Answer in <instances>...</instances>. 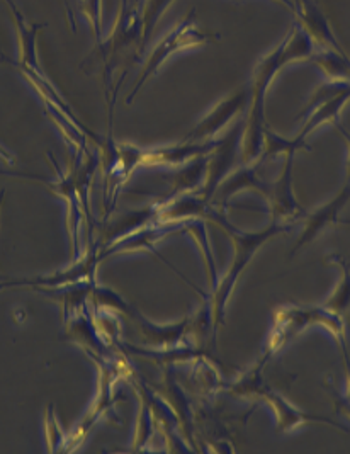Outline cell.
<instances>
[{"mask_svg":"<svg viewBox=\"0 0 350 454\" xmlns=\"http://www.w3.org/2000/svg\"><path fill=\"white\" fill-rule=\"evenodd\" d=\"M0 159L5 162V166H14V157L7 153V150H4L2 146H0Z\"/></svg>","mask_w":350,"mask_h":454,"instance_id":"4316f807","label":"cell"},{"mask_svg":"<svg viewBox=\"0 0 350 454\" xmlns=\"http://www.w3.org/2000/svg\"><path fill=\"white\" fill-rule=\"evenodd\" d=\"M207 218L211 222H214L222 230H225L233 244V259L231 264L227 270V274L218 281V285H214V293L209 298L211 301V310H213V329L218 331V325L223 322L225 318V311H227L228 300L235 289V285L238 283L240 274L247 269L248 264L252 262L253 255L259 252V248L262 247L270 239H274L276 235L283 233L291 228L286 223H279V222H272L262 230L257 231H244L238 230L235 225H231L228 222L227 215L216 207H211Z\"/></svg>","mask_w":350,"mask_h":454,"instance_id":"6da1fadb","label":"cell"},{"mask_svg":"<svg viewBox=\"0 0 350 454\" xmlns=\"http://www.w3.org/2000/svg\"><path fill=\"white\" fill-rule=\"evenodd\" d=\"M350 101V82H335L327 81L320 85L309 104L303 109L299 118H307L299 131V137L308 138L309 133L318 129L323 124H333L340 121V114Z\"/></svg>","mask_w":350,"mask_h":454,"instance_id":"8992f818","label":"cell"},{"mask_svg":"<svg viewBox=\"0 0 350 454\" xmlns=\"http://www.w3.org/2000/svg\"><path fill=\"white\" fill-rule=\"evenodd\" d=\"M244 129H245V120L240 118L229 128V131L225 137L216 140L214 148L207 153L206 181L201 189V192L207 201L213 200L222 181L227 177L233 166L237 164V159L242 153Z\"/></svg>","mask_w":350,"mask_h":454,"instance_id":"52a82bcc","label":"cell"},{"mask_svg":"<svg viewBox=\"0 0 350 454\" xmlns=\"http://www.w3.org/2000/svg\"><path fill=\"white\" fill-rule=\"evenodd\" d=\"M81 11L92 26L96 40L103 43V0H81Z\"/></svg>","mask_w":350,"mask_h":454,"instance_id":"603a6c76","label":"cell"},{"mask_svg":"<svg viewBox=\"0 0 350 454\" xmlns=\"http://www.w3.org/2000/svg\"><path fill=\"white\" fill-rule=\"evenodd\" d=\"M211 40H213V36L207 35L206 31H203L201 26L198 24L196 9L187 12L186 18L179 22L170 33H167L164 38L155 44V48L148 53V57H146L144 63V68H142V72L136 79V83H135V87L131 89V92L126 99L128 104L133 101V98L138 94V90L159 72V68L174 53L189 50V48H196V46H203Z\"/></svg>","mask_w":350,"mask_h":454,"instance_id":"277c9868","label":"cell"},{"mask_svg":"<svg viewBox=\"0 0 350 454\" xmlns=\"http://www.w3.org/2000/svg\"><path fill=\"white\" fill-rule=\"evenodd\" d=\"M183 230V225L179 223H152L148 227L136 230L133 233H129L128 237H124L121 240H118L116 244H113L111 247L104 248L99 254V257L104 259L107 255H116V254H128V252H138V250H150L155 252V247L160 240H164L165 237H168L170 233ZM157 254V252H155ZM159 255V254H157Z\"/></svg>","mask_w":350,"mask_h":454,"instance_id":"2e32d148","label":"cell"},{"mask_svg":"<svg viewBox=\"0 0 350 454\" xmlns=\"http://www.w3.org/2000/svg\"><path fill=\"white\" fill-rule=\"evenodd\" d=\"M333 398H335V405H337L338 413H342L346 419L350 420V402H347L344 396H338L335 390H333Z\"/></svg>","mask_w":350,"mask_h":454,"instance_id":"d4e9b609","label":"cell"},{"mask_svg":"<svg viewBox=\"0 0 350 454\" xmlns=\"http://www.w3.org/2000/svg\"><path fill=\"white\" fill-rule=\"evenodd\" d=\"M159 205L157 223H179L207 218L211 211V201H207L201 191L177 194L174 198L164 200Z\"/></svg>","mask_w":350,"mask_h":454,"instance_id":"7c38bea8","label":"cell"},{"mask_svg":"<svg viewBox=\"0 0 350 454\" xmlns=\"http://www.w3.org/2000/svg\"><path fill=\"white\" fill-rule=\"evenodd\" d=\"M342 396L350 402V361L346 363V392Z\"/></svg>","mask_w":350,"mask_h":454,"instance_id":"484cf974","label":"cell"},{"mask_svg":"<svg viewBox=\"0 0 350 454\" xmlns=\"http://www.w3.org/2000/svg\"><path fill=\"white\" fill-rule=\"evenodd\" d=\"M327 262L337 264V268L340 269V279L330 293L323 307L340 317H350V262L338 254L329 255Z\"/></svg>","mask_w":350,"mask_h":454,"instance_id":"d6986e66","label":"cell"},{"mask_svg":"<svg viewBox=\"0 0 350 454\" xmlns=\"http://www.w3.org/2000/svg\"><path fill=\"white\" fill-rule=\"evenodd\" d=\"M250 90L242 89L216 104L206 116L187 133L184 142H211L231 123L237 116L247 111Z\"/></svg>","mask_w":350,"mask_h":454,"instance_id":"ba28073f","label":"cell"},{"mask_svg":"<svg viewBox=\"0 0 350 454\" xmlns=\"http://www.w3.org/2000/svg\"><path fill=\"white\" fill-rule=\"evenodd\" d=\"M298 150H311V146L307 144V138L303 137H294V138H284L272 129L266 128L264 131V144H262V152L257 159V162L264 164L268 160H274L277 157H288L291 153H296Z\"/></svg>","mask_w":350,"mask_h":454,"instance_id":"ffe728a7","label":"cell"},{"mask_svg":"<svg viewBox=\"0 0 350 454\" xmlns=\"http://www.w3.org/2000/svg\"><path fill=\"white\" fill-rule=\"evenodd\" d=\"M292 12L298 18V24L307 31L318 50L344 51L337 42L331 26L323 11L313 0H292Z\"/></svg>","mask_w":350,"mask_h":454,"instance_id":"8fae6325","label":"cell"},{"mask_svg":"<svg viewBox=\"0 0 350 454\" xmlns=\"http://www.w3.org/2000/svg\"><path fill=\"white\" fill-rule=\"evenodd\" d=\"M157 211L159 205H150V207H138L135 211H128L121 216L114 218L109 222V225L104 230L103 247H111L118 240L128 237L129 233L148 227L152 223H157Z\"/></svg>","mask_w":350,"mask_h":454,"instance_id":"ac0fdd59","label":"cell"},{"mask_svg":"<svg viewBox=\"0 0 350 454\" xmlns=\"http://www.w3.org/2000/svg\"><path fill=\"white\" fill-rule=\"evenodd\" d=\"M259 374H261V366H259V370H253V372H250L248 380H244V383H242V381L237 383L235 392L244 393V395L255 393V395H259L261 398H264L268 405L272 407L274 413H276L277 427H279L281 433H291L292 429H296V427H299V426H305V424H309V422L329 424V426L338 429V431H342V433H350L349 427L344 426V424L333 422V420L325 419V417L311 415V413L303 412V411L292 407L286 398H283L281 395L270 392L268 388L262 387V383H261V380H259Z\"/></svg>","mask_w":350,"mask_h":454,"instance_id":"5b68a950","label":"cell"},{"mask_svg":"<svg viewBox=\"0 0 350 454\" xmlns=\"http://www.w3.org/2000/svg\"><path fill=\"white\" fill-rule=\"evenodd\" d=\"M214 144H216V140L183 142V144L164 146V148L142 150L140 166H184L198 157L207 155L214 148Z\"/></svg>","mask_w":350,"mask_h":454,"instance_id":"5bb4252c","label":"cell"},{"mask_svg":"<svg viewBox=\"0 0 350 454\" xmlns=\"http://www.w3.org/2000/svg\"><path fill=\"white\" fill-rule=\"evenodd\" d=\"M123 313L136 322L140 337L144 344L153 346V348H170V346L179 344V340L184 339V335L191 327L189 318H184L183 322L174 324V325H164V327L155 325V324L148 322L144 315H140L131 305H126Z\"/></svg>","mask_w":350,"mask_h":454,"instance_id":"e0dca14e","label":"cell"},{"mask_svg":"<svg viewBox=\"0 0 350 454\" xmlns=\"http://www.w3.org/2000/svg\"><path fill=\"white\" fill-rule=\"evenodd\" d=\"M4 198H5V189H0V209H2V205H4Z\"/></svg>","mask_w":350,"mask_h":454,"instance_id":"83f0119b","label":"cell"},{"mask_svg":"<svg viewBox=\"0 0 350 454\" xmlns=\"http://www.w3.org/2000/svg\"><path fill=\"white\" fill-rule=\"evenodd\" d=\"M335 128H337V131L340 133V137H342V140L346 142V146H347V162H346V184H350V131L349 129H346L344 128V124L335 123L333 124Z\"/></svg>","mask_w":350,"mask_h":454,"instance_id":"cb8c5ba5","label":"cell"},{"mask_svg":"<svg viewBox=\"0 0 350 454\" xmlns=\"http://www.w3.org/2000/svg\"><path fill=\"white\" fill-rule=\"evenodd\" d=\"M292 164H294V153L284 157L283 170L279 177L270 184L268 198H266L272 222H279L286 225L288 222L303 220L307 215V209L299 205L292 191Z\"/></svg>","mask_w":350,"mask_h":454,"instance_id":"9c48e42d","label":"cell"},{"mask_svg":"<svg viewBox=\"0 0 350 454\" xmlns=\"http://www.w3.org/2000/svg\"><path fill=\"white\" fill-rule=\"evenodd\" d=\"M2 60H4V55H2V51H0V62H2Z\"/></svg>","mask_w":350,"mask_h":454,"instance_id":"f1b7e54d","label":"cell"},{"mask_svg":"<svg viewBox=\"0 0 350 454\" xmlns=\"http://www.w3.org/2000/svg\"><path fill=\"white\" fill-rule=\"evenodd\" d=\"M272 332L268 337V351L266 356L284 348L296 335L307 331L311 325L323 327L330 335L337 340L340 349L344 352L346 363H349V349H347V335H346V320L344 317L330 311L325 307H298L288 305L276 311Z\"/></svg>","mask_w":350,"mask_h":454,"instance_id":"7a4b0ae2","label":"cell"},{"mask_svg":"<svg viewBox=\"0 0 350 454\" xmlns=\"http://www.w3.org/2000/svg\"><path fill=\"white\" fill-rule=\"evenodd\" d=\"M350 203V184L342 187L330 201L325 205L316 207L315 211L305 215V228L296 242V246L292 248V254H296L298 250L309 246L323 230L335 225L340 222V213L344 211V207Z\"/></svg>","mask_w":350,"mask_h":454,"instance_id":"30bf717a","label":"cell"},{"mask_svg":"<svg viewBox=\"0 0 350 454\" xmlns=\"http://www.w3.org/2000/svg\"><path fill=\"white\" fill-rule=\"evenodd\" d=\"M261 166L262 164L255 160V162H250V164L237 168L235 172H229L216 189V192L211 200V205L220 203L222 207H225L229 198H233L235 194H238L242 191H257L259 194L268 198L270 184L261 179V176H259V167Z\"/></svg>","mask_w":350,"mask_h":454,"instance_id":"9a60e30c","label":"cell"},{"mask_svg":"<svg viewBox=\"0 0 350 454\" xmlns=\"http://www.w3.org/2000/svg\"><path fill=\"white\" fill-rule=\"evenodd\" d=\"M4 2L14 20L16 33H18V63H16V67L42 72V67L38 62V36L44 26L43 24H29L14 0H4Z\"/></svg>","mask_w":350,"mask_h":454,"instance_id":"4fadbf2b","label":"cell"},{"mask_svg":"<svg viewBox=\"0 0 350 454\" xmlns=\"http://www.w3.org/2000/svg\"><path fill=\"white\" fill-rule=\"evenodd\" d=\"M44 429H46V441H48V448L50 451L57 453L60 450H65L66 444V434L63 433L62 426L55 415L53 407H48L46 417H44Z\"/></svg>","mask_w":350,"mask_h":454,"instance_id":"7402d4cb","label":"cell"},{"mask_svg":"<svg viewBox=\"0 0 350 454\" xmlns=\"http://www.w3.org/2000/svg\"><path fill=\"white\" fill-rule=\"evenodd\" d=\"M174 0H144V7H142V46L150 42L155 26L160 21V18L164 16L165 11L168 9V5Z\"/></svg>","mask_w":350,"mask_h":454,"instance_id":"44dd1931","label":"cell"},{"mask_svg":"<svg viewBox=\"0 0 350 454\" xmlns=\"http://www.w3.org/2000/svg\"><path fill=\"white\" fill-rule=\"evenodd\" d=\"M283 60V44L279 43L276 50H272L261 62L257 63L253 70L250 90V103H248L247 118H245V129L242 140V160L244 164L255 162L262 152L264 144V131L266 124V96L268 87L276 75L284 68Z\"/></svg>","mask_w":350,"mask_h":454,"instance_id":"3957f363","label":"cell"}]
</instances>
